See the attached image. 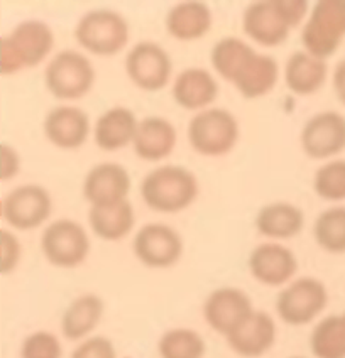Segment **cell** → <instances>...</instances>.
I'll use <instances>...</instances> for the list:
<instances>
[{
  "instance_id": "obj_1",
  "label": "cell",
  "mask_w": 345,
  "mask_h": 358,
  "mask_svg": "<svg viewBox=\"0 0 345 358\" xmlns=\"http://www.w3.org/2000/svg\"><path fill=\"white\" fill-rule=\"evenodd\" d=\"M212 66L222 78L235 85L247 100L259 99L274 88L279 76L278 61L273 56L259 55L246 41L222 38L212 48Z\"/></svg>"
},
{
  "instance_id": "obj_2",
  "label": "cell",
  "mask_w": 345,
  "mask_h": 358,
  "mask_svg": "<svg viewBox=\"0 0 345 358\" xmlns=\"http://www.w3.org/2000/svg\"><path fill=\"white\" fill-rule=\"evenodd\" d=\"M310 3L304 0H264L246 7L242 27L246 34L262 46H279L290 31L302 24Z\"/></svg>"
},
{
  "instance_id": "obj_3",
  "label": "cell",
  "mask_w": 345,
  "mask_h": 358,
  "mask_svg": "<svg viewBox=\"0 0 345 358\" xmlns=\"http://www.w3.org/2000/svg\"><path fill=\"white\" fill-rule=\"evenodd\" d=\"M141 194L149 208L176 213L198 196V181L192 171L181 166H161L142 179Z\"/></svg>"
},
{
  "instance_id": "obj_4",
  "label": "cell",
  "mask_w": 345,
  "mask_h": 358,
  "mask_svg": "<svg viewBox=\"0 0 345 358\" xmlns=\"http://www.w3.org/2000/svg\"><path fill=\"white\" fill-rule=\"evenodd\" d=\"M55 46V34L43 20H24L2 39V75H14L24 68H32L50 55Z\"/></svg>"
},
{
  "instance_id": "obj_5",
  "label": "cell",
  "mask_w": 345,
  "mask_h": 358,
  "mask_svg": "<svg viewBox=\"0 0 345 358\" xmlns=\"http://www.w3.org/2000/svg\"><path fill=\"white\" fill-rule=\"evenodd\" d=\"M345 38V0H320L311 7L302 32L308 55L323 59L339 50Z\"/></svg>"
},
{
  "instance_id": "obj_6",
  "label": "cell",
  "mask_w": 345,
  "mask_h": 358,
  "mask_svg": "<svg viewBox=\"0 0 345 358\" xmlns=\"http://www.w3.org/2000/svg\"><path fill=\"white\" fill-rule=\"evenodd\" d=\"M188 141L202 156H223L239 141V122L225 108H205L190 120Z\"/></svg>"
},
{
  "instance_id": "obj_7",
  "label": "cell",
  "mask_w": 345,
  "mask_h": 358,
  "mask_svg": "<svg viewBox=\"0 0 345 358\" xmlns=\"http://www.w3.org/2000/svg\"><path fill=\"white\" fill-rule=\"evenodd\" d=\"M75 38L93 55L113 56L129 41L127 20L115 10H90L76 24Z\"/></svg>"
},
{
  "instance_id": "obj_8",
  "label": "cell",
  "mask_w": 345,
  "mask_h": 358,
  "mask_svg": "<svg viewBox=\"0 0 345 358\" xmlns=\"http://www.w3.org/2000/svg\"><path fill=\"white\" fill-rule=\"evenodd\" d=\"M46 87L59 100H76L87 95L95 83L90 59L75 50L58 52L44 73Z\"/></svg>"
},
{
  "instance_id": "obj_9",
  "label": "cell",
  "mask_w": 345,
  "mask_h": 358,
  "mask_svg": "<svg viewBox=\"0 0 345 358\" xmlns=\"http://www.w3.org/2000/svg\"><path fill=\"white\" fill-rule=\"evenodd\" d=\"M328 292L322 280L300 278L288 284L278 294L276 311L290 327L311 323L327 308Z\"/></svg>"
},
{
  "instance_id": "obj_10",
  "label": "cell",
  "mask_w": 345,
  "mask_h": 358,
  "mask_svg": "<svg viewBox=\"0 0 345 358\" xmlns=\"http://www.w3.org/2000/svg\"><path fill=\"white\" fill-rule=\"evenodd\" d=\"M41 249L52 266L73 268L87 259L90 252V238L80 223L61 218L44 230L41 237Z\"/></svg>"
},
{
  "instance_id": "obj_11",
  "label": "cell",
  "mask_w": 345,
  "mask_h": 358,
  "mask_svg": "<svg viewBox=\"0 0 345 358\" xmlns=\"http://www.w3.org/2000/svg\"><path fill=\"white\" fill-rule=\"evenodd\" d=\"M52 211V199L39 185H22L6 194L2 217L15 230H32L43 225Z\"/></svg>"
},
{
  "instance_id": "obj_12",
  "label": "cell",
  "mask_w": 345,
  "mask_h": 358,
  "mask_svg": "<svg viewBox=\"0 0 345 358\" xmlns=\"http://www.w3.org/2000/svg\"><path fill=\"white\" fill-rule=\"evenodd\" d=\"M125 71L134 85L146 92H157L164 88L171 78L173 63L160 44L142 41L129 51L125 58Z\"/></svg>"
},
{
  "instance_id": "obj_13",
  "label": "cell",
  "mask_w": 345,
  "mask_h": 358,
  "mask_svg": "<svg viewBox=\"0 0 345 358\" xmlns=\"http://www.w3.org/2000/svg\"><path fill=\"white\" fill-rule=\"evenodd\" d=\"M132 249L144 266L166 268L180 260L183 240L173 227L164 223H149L136 234Z\"/></svg>"
},
{
  "instance_id": "obj_14",
  "label": "cell",
  "mask_w": 345,
  "mask_h": 358,
  "mask_svg": "<svg viewBox=\"0 0 345 358\" xmlns=\"http://www.w3.org/2000/svg\"><path fill=\"white\" fill-rule=\"evenodd\" d=\"M302 148L311 159H327L345 149V117L339 112H320L304 124Z\"/></svg>"
},
{
  "instance_id": "obj_15",
  "label": "cell",
  "mask_w": 345,
  "mask_h": 358,
  "mask_svg": "<svg viewBox=\"0 0 345 358\" xmlns=\"http://www.w3.org/2000/svg\"><path fill=\"white\" fill-rule=\"evenodd\" d=\"M253 311V301L237 287L215 289L203 304L206 324L223 336L237 328Z\"/></svg>"
},
{
  "instance_id": "obj_16",
  "label": "cell",
  "mask_w": 345,
  "mask_h": 358,
  "mask_svg": "<svg viewBox=\"0 0 345 358\" xmlns=\"http://www.w3.org/2000/svg\"><path fill=\"white\" fill-rule=\"evenodd\" d=\"M131 176L127 169L115 162H101L88 171L83 182V194L95 208L115 206L127 199Z\"/></svg>"
},
{
  "instance_id": "obj_17",
  "label": "cell",
  "mask_w": 345,
  "mask_h": 358,
  "mask_svg": "<svg viewBox=\"0 0 345 358\" xmlns=\"http://www.w3.org/2000/svg\"><path fill=\"white\" fill-rule=\"evenodd\" d=\"M234 353L244 358H259L273 348L276 341L274 320L266 311H254L225 336Z\"/></svg>"
},
{
  "instance_id": "obj_18",
  "label": "cell",
  "mask_w": 345,
  "mask_h": 358,
  "mask_svg": "<svg viewBox=\"0 0 345 358\" xmlns=\"http://www.w3.org/2000/svg\"><path fill=\"white\" fill-rule=\"evenodd\" d=\"M249 271L264 286L278 287L290 282L298 271V260L288 247L279 243H262L249 255Z\"/></svg>"
},
{
  "instance_id": "obj_19",
  "label": "cell",
  "mask_w": 345,
  "mask_h": 358,
  "mask_svg": "<svg viewBox=\"0 0 345 358\" xmlns=\"http://www.w3.org/2000/svg\"><path fill=\"white\" fill-rule=\"evenodd\" d=\"M44 134L59 149H78L90 134V119L78 107L59 105L44 119Z\"/></svg>"
},
{
  "instance_id": "obj_20",
  "label": "cell",
  "mask_w": 345,
  "mask_h": 358,
  "mask_svg": "<svg viewBox=\"0 0 345 358\" xmlns=\"http://www.w3.org/2000/svg\"><path fill=\"white\" fill-rule=\"evenodd\" d=\"M176 129L162 117H146L137 125L134 150L141 159L161 161L173 152L176 145Z\"/></svg>"
},
{
  "instance_id": "obj_21",
  "label": "cell",
  "mask_w": 345,
  "mask_h": 358,
  "mask_svg": "<svg viewBox=\"0 0 345 358\" xmlns=\"http://www.w3.org/2000/svg\"><path fill=\"white\" fill-rule=\"evenodd\" d=\"M218 95V83L212 73L203 68H188L173 83V99L186 110L209 107Z\"/></svg>"
},
{
  "instance_id": "obj_22",
  "label": "cell",
  "mask_w": 345,
  "mask_h": 358,
  "mask_svg": "<svg viewBox=\"0 0 345 358\" xmlns=\"http://www.w3.org/2000/svg\"><path fill=\"white\" fill-rule=\"evenodd\" d=\"M105 303L97 294H83L71 301L61 318V331L70 341L87 340L104 318Z\"/></svg>"
},
{
  "instance_id": "obj_23",
  "label": "cell",
  "mask_w": 345,
  "mask_h": 358,
  "mask_svg": "<svg viewBox=\"0 0 345 358\" xmlns=\"http://www.w3.org/2000/svg\"><path fill=\"white\" fill-rule=\"evenodd\" d=\"M136 115L125 107L108 108L95 124V142L104 150H119L134 142L137 132Z\"/></svg>"
},
{
  "instance_id": "obj_24",
  "label": "cell",
  "mask_w": 345,
  "mask_h": 358,
  "mask_svg": "<svg viewBox=\"0 0 345 358\" xmlns=\"http://www.w3.org/2000/svg\"><path fill=\"white\" fill-rule=\"evenodd\" d=\"M212 10L203 2H181L166 15V29L180 41L200 39L212 27Z\"/></svg>"
},
{
  "instance_id": "obj_25",
  "label": "cell",
  "mask_w": 345,
  "mask_h": 358,
  "mask_svg": "<svg viewBox=\"0 0 345 358\" xmlns=\"http://www.w3.org/2000/svg\"><path fill=\"white\" fill-rule=\"evenodd\" d=\"M327 80V64L323 59L308 55L307 51H296L288 59L284 68V81L296 95H311L323 87Z\"/></svg>"
},
{
  "instance_id": "obj_26",
  "label": "cell",
  "mask_w": 345,
  "mask_h": 358,
  "mask_svg": "<svg viewBox=\"0 0 345 358\" xmlns=\"http://www.w3.org/2000/svg\"><path fill=\"white\" fill-rule=\"evenodd\" d=\"M303 225V211L291 203H269L255 215V229L269 238H291L302 231Z\"/></svg>"
},
{
  "instance_id": "obj_27",
  "label": "cell",
  "mask_w": 345,
  "mask_h": 358,
  "mask_svg": "<svg viewBox=\"0 0 345 358\" xmlns=\"http://www.w3.org/2000/svg\"><path fill=\"white\" fill-rule=\"evenodd\" d=\"M92 230L104 240H120L125 235L131 234L136 217H134V208L131 203H119L115 206H107V208H95L92 206L88 213Z\"/></svg>"
},
{
  "instance_id": "obj_28",
  "label": "cell",
  "mask_w": 345,
  "mask_h": 358,
  "mask_svg": "<svg viewBox=\"0 0 345 358\" xmlns=\"http://www.w3.org/2000/svg\"><path fill=\"white\" fill-rule=\"evenodd\" d=\"M310 350L316 358H345V313L320 321L310 336Z\"/></svg>"
},
{
  "instance_id": "obj_29",
  "label": "cell",
  "mask_w": 345,
  "mask_h": 358,
  "mask_svg": "<svg viewBox=\"0 0 345 358\" xmlns=\"http://www.w3.org/2000/svg\"><path fill=\"white\" fill-rule=\"evenodd\" d=\"M205 352V340L200 333L190 328L169 329L157 341L161 358H203Z\"/></svg>"
},
{
  "instance_id": "obj_30",
  "label": "cell",
  "mask_w": 345,
  "mask_h": 358,
  "mask_svg": "<svg viewBox=\"0 0 345 358\" xmlns=\"http://www.w3.org/2000/svg\"><path fill=\"white\" fill-rule=\"evenodd\" d=\"M314 234L316 243L332 254L345 252V206L325 210L316 218Z\"/></svg>"
},
{
  "instance_id": "obj_31",
  "label": "cell",
  "mask_w": 345,
  "mask_h": 358,
  "mask_svg": "<svg viewBox=\"0 0 345 358\" xmlns=\"http://www.w3.org/2000/svg\"><path fill=\"white\" fill-rule=\"evenodd\" d=\"M314 188L327 201L345 199V161H332L320 166L315 173Z\"/></svg>"
},
{
  "instance_id": "obj_32",
  "label": "cell",
  "mask_w": 345,
  "mask_h": 358,
  "mask_svg": "<svg viewBox=\"0 0 345 358\" xmlns=\"http://www.w3.org/2000/svg\"><path fill=\"white\" fill-rule=\"evenodd\" d=\"M63 347L58 336L50 331H34L20 345V358H61Z\"/></svg>"
},
{
  "instance_id": "obj_33",
  "label": "cell",
  "mask_w": 345,
  "mask_h": 358,
  "mask_svg": "<svg viewBox=\"0 0 345 358\" xmlns=\"http://www.w3.org/2000/svg\"><path fill=\"white\" fill-rule=\"evenodd\" d=\"M70 358H117V352L105 336H90L73 350Z\"/></svg>"
},
{
  "instance_id": "obj_34",
  "label": "cell",
  "mask_w": 345,
  "mask_h": 358,
  "mask_svg": "<svg viewBox=\"0 0 345 358\" xmlns=\"http://www.w3.org/2000/svg\"><path fill=\"white\" fill-rule=\"evenodd\" d=\"M20 260V243L9 230H2V274L15 271Z\"/></svg>"
},
{
  "instance_id": "obj_35",
  "label": "cell",
  "mask_w": 345,
  "mask_h": 358,
  "mask_svg": "<svg viewBox=\"0 0 345 358\" xmlns=\"http://www.w3.org/2000/svg\"><path fill=\"white\" fill-rule=\"evenodd\" d=\"M20 159L17 150L9 144H2V181H9L19 173Z\"/></svg>"
},
{
  "instance_id": "obj_36",
  "label": "cell",
  "mask_w": 345,
  "mask_h": 358,
  "mask_svg": "<svg viewBox=\"0 0 345 358\" xmlns=\"http://www.w3.org/2000/svg\"><path fill=\"white\" fill-rule=\"evenodd\" d=\"M334 90L339 99L345 105V59L340 61L334 71Z\"/></svg>"
},
{
  "instance_id": "obj_37",
  "label": "cell",
  "mask_w": 345,
  "mask_h": 358,
  "mask_svg": "<svg viewBox=\"0 0 345 358\" xmlns=\"http://www.w3.org/2000/svg\"><path fill=\"white\" fill-rule=\"evenodd\" d=\"M291 358H304V357H291Z\"/></svg>"
}]
</instances>
